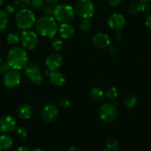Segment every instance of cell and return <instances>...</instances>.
Masks as SVG:
<instances>
[{
    "mask_svg": "<svg viewBox=\"0 0 151 151\" xmlns=\"http://www.w3.org/2000/svg\"><path fill=\"white\" fill-rule=\"evenodd\" d=\"M99 151H110V150L107 149V148H106V149H101L100 150H99Z\"/></svg>",
    "mask_w": 151,
    "mask_h": 151,
    "instance_id": "obj_46",
    "label": "cell"
},
{
    "mask_svg": "<svg viewBox=\"0 0 151 151\" xmlns=\"http://www.w3.org/2000/svg\"><path fill=\"white\" fill-rule=\"evenodd\" d=\"M93 43L99 49L107 48L111 45V40L109 35L104 33H98L93 37Z\"/></svg>",
    "mask_w": 151,
    "mask_h": 151,
    "instance_id": "obj_14",
    "label": "cell"
},
{
    "mask_svg": "<svg viewBox=\"0 0 151 151\" xmlns=\"http://www.w3.org/2000/svg\"><path fill=\"white\" fill-rule=\"evenodd\" d=\"M57 104L59 107L62 109H68L71 106V101L68 98H61L58 100Z\"/></svg>",
    "mask_w": 151,
    "mask_h": 151,
    "instance_id": "obj_28",
    "label": "cell"
},
{
    "mask_svg": "<svg viewBox=\"0 0 151 151\" xmlns=\"http://www.w3.org/2000/svg\"><path fill=\"white\" fill-rule=\"evenodd\" d=\"M7 63L13 70L24 69L28 63L27 52L21 47H12L7 55Z\"/></svg>",
    "mask_w": 151,
    "mask_h": 151,
    "instance_id": "obj_1",
    "label": "cell"
},
{
    "mask_svg": "<svg viewBox=\"0 0 151 151\" xmlns=\"http://www.w3.org/2000/svg\"><path fill=\"white\" fill-rule=\"evenodd\" d=\"M122 38H123V36H122V33H121V31H116V33H115L116 40H118V41H120Z\"/></svg>",
    "mask_w": 151,
    "mask_h": 151,
    "instance_id": "obj_39",
    "label": "cell"
},
{
    "mask_svg": "<svg viewBox=\"0 0 151 151\" xmlns=\"http://www.w3.org/2000/svg\"><path fill=\"white\" fill-rule=\"evenodd\" d=\"M50 84L55 87H62L65 82V78L63 74L59 70L50 71L48 75Z\"/></svg>",
    "mask_w": 151,
    "mask_h": 151,
    "instance_id": "obj_16",
    "label": "cell"
},
{
    "mask_svg": "<svg viewBox=\"0 0 151 151\" xmlns=\"http://www.w3.org/2000/svg\"><path fill=\"white\" fill-rule=\"evenodd\" d=\"M58 151H63V150H58Z\"/></svg>",
    "mask_w": 151,
    "mask_h": 151,
    "instance_id": "obj_48",
    "label": "cell"
},
{
    "mask_svg": "<svg viewBox=\"0 0 151 151\" xmlns=\"http://www.w3.org/2000/svg\"><path fill=\"white\" fill-rule=\"evenodd\" d=\"M73 9L76 15L83 19H90L95 14V6L91 0H78Z\"/></svg>",
    "mask_w": 151,
    "mask_h": 151,
    "instance_id": "obj_4",
    "label": "cell"
},
{
    "mask_svg": "<svg viewBox=\"0 0 151 151\" xmlns=\"http://www.w3.org/2000/svg\"><path fill=\"white\" fill-rule=\"evenodd\" d=\"M30 5L34 9L39 10L43 8L44 2H43V0H32Z\"/></svg>",
    "mask_w": 151,
    "mask_h": 151,
    "instance_id": "obj_33",
    "label": "cell"
},
{
    "mask_svg": "<svg viewBox=\"0 0 151 151\" xmlns=\"http://www.w3.org/2000/svg\"><path fill=\"white\" fill-rule=\"evenodd\" d=\"M53 9H54V8H53V6L50 5L43 7L42 8L43 15L45 16V17H51L52 15H53Z\"/></svg>",
    "mask_w": 151,
    "mask_h": 151,
    "instance_id": "obj_31",
    "label": "cell"
},
{
    "mask_svg": "<svg viewBox=\"0 0 151 151\" xmlns=\"http://www.w3.org/2000/svg\"><path fill=\"white\" fill-rule=\"evenodd\" d=\"M59 114V109L54 103H47L43 106L41 111V116L43 121L47 124L56 121Z\"/></svg>",
    "mask_w": 151,
    "mask_h": 151,
    "instance_id": "obj_9",
    "label": "cell"
},
{
    "mask_svg": "<svg viewBox=\"0 0 151 151\" xmlns=\"http://www.w3.org/2000/svg\"><path fill=\"white\" fill-rule=\"evenodd\" d=\"M107 53L113 56H116L119 54V49L116 46L110 45L108 47V50Z\"/></svg>",
    "mask_w": 151,
    "mask_h": 151,
    "instance_id": "obj_34",
    "label": "cell"
},
{
    "mask_svg": "<svg viewBox=\"0 0 151 151\" xmlns=\"http://www.w3.org/2000/svg\"><path fill=\"white\" fill-rule=\"evenodd\" d=\"M6 40L10 45H16L20 42V36L17 33H10L7 36Z\"/></svg>",
    "mask_w": 151,
    "mask_h": 151,
    "instance_id": "obj_26",
    "label": "cell"
},
{
    "mask_svg": "<svg viewBox=\"0 0 151 151\" xmlns=\"http://www.w3.org/2000/svg\"><path fill=\"white\" fill-rule=\"evenodd\" d=\"M58 32L62 40H68L73 36L75 30L70 24L63 23V24H61V25L58 28Z\"/></svg>",
    "mask_w": 151,
    "mask_h": 151,
    "instance_id": "obj_17",
    "label": "cell"
},
{
    "mask_svg": "<svg viewBox=\"0 0 151 151\" xmlns=\"http://www.w3.org/2000/svg\"><path fill=\"white\" fill-rule=\"evenodd\" d=\"M50 44H51V47L55 51H59L60 50H62V47H63V42L61 39L57 37H53L50 38Z\"/></svg>",
    "mask_w": 151,
    "mask_h": 151,
    "instance_id": "obj_22",
    "label": "cell"
},
{
    "mask_svg": "<svg viewBox=\"0 0 151 151\" xmlns=\"http://www.w3.org/2000/svg\"><path fill=\"white\" fill-rule=\"evenodd\" d=\"M124 104L128 109H133L136 106L138 99L136 96L133 93H127L124 97Z\"/></svg>",
    "mask_w": 151,
    "mask_h": 151,
    "instance_id": "obj_20",
    "label": "cell"
},
{
    "mask_svg": "<svg viewBox=\"0 0 151 151\" xmlns=\"http://www.w3.org/2000/svg\"><path fill=\"white\" fill-rule=\"evenodd\" d=\"M106 147L108 150L110 151H117L119 147V142L115 138L111 137L109 138L107 141H106Z\"/></svg>",
    "mask_w": 151,
    "mask_h": 151,
    "instance_id": "obj_25",
    "label": "cell"
},
{
    "mask_svg": "<svg viewBox=\"0 0 151 151\" xmlns=\"http://www.w3.org/2000/svg\"><path fill=\"white\" fill-rule=\"evenodd\" d=\"M14 141L11 136L3 134L0 136V150H7L12 147Z\"/></svg>",
    "mask_w": 151,
    "mask_h": 151,
    "instance_id": "obj_19",
    "label": "cell"
},
{
    "mask_svg": "<svg viewBox=\"0 0 151 151\" xmlns=\"http://www.w3.org/2000/svg\"><path fill=\"white\" fill-rule=\"evenodd\" d=\"M106 96H107V99L110 101H115L119 97V90L116 87H111L107 90V93H106Z\"/></svg>",
    "mask_w": 151,
    "mask_h": 151,
    "instance_id": "obj_24",
    "label": "cell"
},
{
    "mask_svg": "<svg viewBox=\"0 0 151 151\" xmlns=\"http://www.w3.org/2000/svg\"><path fill=\"white\" fill-rule=\"evenodd\" d=\"M16 151H30L26 146H19L17 148Z\"/></svg>",
    "mask_w": 151,
    "mask_h": 151,
    "instance_id": "obj_41",
    "label": "cell"
},
{
    "mask_svg": "<svg viewBox=\"0 0 151 151\" xmlns=\"http://www.w3.org/2000/svg\"><path fill=\"white\" fill-rule=\"evenodd\" d=\"M4 4V0H0V8Z\"/></svg>",
    "mask_w": 151,
    "mask_h": 151,
    "instance_id": "obj_45",
    "label": "cell"
},
{
    "mask_svg": "<svg viewBox=\"0 0 151 151\" xmlns=\"http://www.w3.org/2000/svg\"><path fill=\"white\" fill-rule=\"evenodd\" d=\"M142 11H144V12H151L150 2H145V3H142Z\"/></svg>",
    "mask_w": 151,
    "mask_h": 151,
    "instance_id": "obj_37",
    "label": "cell"
},
{
    "mask_svg": "<svg viewBox=\"0 0 151 151\" xmlns=\"http://www.w3.org/2000/svg\"><path fill=\"white\" fill-rule=\"evenodd\" d=\"M16 132H17V136L20 138H22V139L26 138L28 136V130L25 127H23V126L17 127Z\"/></svg>",
    "mask_w": 151,
    "mask_h": 151,
    "instance_id": "obj_29",
    "label": "cell"
},
{
    "mask_svg": "<svg viewBox=\"0 0 151 151\" xmlns=\"http://www.w3.org/2000/svg\"><path fill=\"white\" fill-rule=\"evenodd\" d=\"M17 26L22 30H30L36 22V17L31 10L24 8L17 13L15 17Z\"/></svg>",
    "mask_w": 151,
    "mask_h": 151,
    "instance_id": "obj_3",
    "label": "cell"
},
{
    "mask_svg": "<svg viewBox=\"0 0 151 151\" xmlns=\"http://www.w3.org/2000/svg\"><path fill=\"white\" fill-rule=\"evenodd\" d=\"M17 127V120L12 116L6 115L0 118V132L5 134L11 133L16 130Z\"/></svg>",
    "mask_w": 151,
    "mask_h": 151,
    "instance_id": "obj_12",
    "label": "cell"
},
{
    "mask_svg": "<svg viewBox=\"0 0 151 151\" xmlns=\"http://www.w3.org/2000/svg\"><path fill=\"white\" fill-rule=\"evenodd\" d=\"M2 63V57H1V56H0V64Z\"/></svg>",
    "mask_w": 151,
    "mask_h": 151,
    "instance_id": "obj_47",
    "label": "cell"
},
{
    "mask_svg": "<svg viewBox=\"0 0 151 151\" xmlns=\"http://www.w3.org/2000/svg\"><path fill=\"white\" fill-rule=\"evenodd\" d=\"M98 116L104 122L111 123L116 119L118 116V110L114 104L104 103L99 108Z\"/></svg>",
    "mask_w": 151,
    "mask_h": 151,
    "instance_id": "obj_7",
    "label": "cell"
},
{
    "mask_svg": "<svg viewBox=\"0 0 151 151\" xmlns=\"http://www.w3.org/2000/svg\"><path fill=\"white\" fill-rule=\"evenodd\" d=\"M16 11V8L14 5H11V4H9V5H6L5 8V12L8 15H12Z\"/></svg>",
    "mask_w": 151,
    "mask_h": 151,
    "instance_id": "obj_35",
    "label": "cell"
},
{
    "mask_svg": "<svg viewBox=\"0 0 151 151\" xmlns=\"http://www.w3.org/2000/svg\"><path fill=\"white\" fill-rule=\"evenodd\" d=\"M0 44H1V42H0Z\"/></svg>",
    "mask_w": 151,
    "mask_h": 151,
    "instance_id": "obj_49",
    "label": "cell"
},
{
    "mask_svg": "<svg viewBox=\"0 0 151 151\" xmlns=\"http://www.w3.org/2000/svg\"><path fill=\"white\" fill-rule=\"evenodd\" d=\"M24 74L34 85H40L44 82V75L38 64L30 62L24 68Z\"/></svg>",
    "mask_w": 151,
    "mask_h": 151,
    "instance_id": "obj_6",
    "label": "cell"
},
{
    "mask_svg": "<svg viewBox=\"0 0 151 151\" xmlns=\"http://www.w3.org/2000/svg\"><path fill=\"white\" fill-rule=\"evenodd\" d=\"M62 62L63 58L62 55L58 52H54L47 56L45 61V65L47 69L50 70V71L57 70L62 65Z\"/></svg>",
    "mask_w": 151,
    "mask_h": 151,
    "instance_id": "obj_13",
    "label": "cell"
},
{
    "mask_svg": "<svg viewBox=\"0 0 151 151\" xmlns=\"http://www.w3.org/2000/svg\"><path fill=\"white\" fill-rule=\"evenodd\" d=\"M46 2L48 3V5L53 6V5H57V4L59 2V0H46Z\"/></svg>",
    "mask_w": 151,
    "mask_h": 151,
    "instance_id": "obj_40",
    "label": "cell"
},
{
    "mask_svg": "<svg viewBox=\"0 0 151 151\" xmlns=\"http://www.w3.org/2000/svg\"><path fill=\"white\" fill-rule=\"evenodd\" d=\"M31 151H45V150L43 149H42V148L37 147V148H34V149L32 150Z\"/></svg>",
    "mask_w": 151,
    "mask_h": 151,
    "instance_id": "obj_43",
    "label": "cell"
},
{
    "mask_svg": "<svg viewBox=\"0 0 151 151\" xmlns=\"http://www.w3.org/2000/svg\"><path fill=\"white\" fill-rule=\"evenodd\" d=\"M8 24V15L5 11L0 10V33L6 29Z\"/></svg>",
    "mask_w": 151,
    "mask_h": 151,
    "instance_id": "obj_21",
    "label": "cell"
},
{
    "mask_svg": "<svg viewBox=\"0 0 151 151\" xmlns=\"http://www.w3.org/2000/svg\"><path fill=\"white\" fill-rule=\"evenodd\" d=\"M145 25H146V27L150 30H151V14H149L147 16V17L146 18V20H145Z\"/></svg>",
    "mask_w": 151,
    "mask_h": 151,
    "instance_id": "obj_38",
    "label": "cell"
},
{
    "mask_svg": "<svg viewBox=\"0 0 151 151\" xmlns=\"http://www.w3.org/2000/svg\"><path fill=\"white\" fill-rule=\"evenodd\" d=\"M90 97L94 101L99 102V101L104 100V97H105V94H104V91L101 88L95 87V88L91 89V92H90Z\"/></svg>",
    "mask_w": 151,
    "mask_h": 151,
    "instance_id": "obj_18",
    "label": "cell"
},
{
    "mask_svg": "<svg viewBox=\"0 0 151 151\" xmlns=\"http://www.w3.org/2000/svg\"><path fill=\"white\" fill-rule=\"evenodd\" d=\"M33 109L29 104H22L17 110V114L19 118L27 120L31 118L33 115Z\"/></svg>",
    "mask_w": 151,
    "mask_h": 151,
    "instance_id": "obj_15",
    "label": "cell"
},
{
    "mask_svg": "<svg viewBox=\"0 0 151 151\" xmlns=\"http://www.w3.org/2000/svg\"><path fill=\"white\" fill-rule=\"evenodd\" d=\"M10 70H11V67L7 63V62H2L0 64V75L5 76Z\"/></svg>",
    "mask_w": 151,
    "mask_h": 151,
    "instance_id": "obj_32",
    "label": "cell"
},
{
    "mask_svg": "<svg viewBox=\"0 0 151 151\" xmlns=\"http://www.w3.org/2000/svg\"><path fill=\"white\" fill-rule=\"evenodd\" d=\"M36 30L40 36L43 37L52 38L55 36L58 31V25L54 17H41L36 22Z\"/></svg>",
    "mask_w": 151,
    "mask_h": 151,
    "instance_id": "obj_2",
    "label": "cell"
},
{
    "mask_svg": "<svg viewBox=\"0 0 151 151\" xmlns=\"http://www.w3.org/2000/svg\"><path fill=\"white\" fill-rule=\"evenodd\" d=\"M108 27L115 31H121L124 27L126 24V19L123 15L118 13L110 14L107 20Z\"/></svg>",
    "mask_w": 151,
    "mask_h": 151,
    "instance_id": "obj_10",
    "label": "cell"
},
{
    "mask_svg": "<svg viewBox=\"0 0 151 151\" xmlns=\"http://www.w3.org/2000/svg\"><path fill=\"white\" fill-rule=\"evenodd\" d=\"M122 0H106L107 5L110 7H116L122 3Z\"/></svg>",
    "mask_w": 151,
    "mask_h": 151,
    "instance_id": "obj_36",
    "label": "cell"
},
{
    "mask_svg": "<svg viewBox=\"0 0 151 151\" xmlns=\"http://www.w3.org/2000/svg\"><path fill=\"white\" fill-rule=\"evenodd\" d=\"M139 2L142 3H145V2H151V0H139Z\"/></svg>",
    "mask_w": 151,
    "mask_h": 151,
    "instance_id": "obj_44",
    "label": "cell"
},
{
    "mask_svg": "<svg viewBox=\"0 0 151 151\" xmlns=\"http://www.w3.org/2000/svg\"><path fill=\"white\" fill-rule=\"evenodd\" d=\"M75 11L72 6L67 4H59L53 9V17L59 22L68 23L75 17Z\"/></svg>",
    "mask_w": 151,
    "mask_h": 151,
    "instance_id": "obj_5",
    "label": "cell"
},
{
    "mask_svg": "<svg viewBox=\"0 0 151 151\" xmlns=\"http://www.w3.org/2000/svg\"><path fill=\"white\" fill-rule=\"evenodd\" d=\"M21 74L17 70H10L3 77V82L5 87L10 89L17 88L21 82Z\"/></svg>",
    "mask_w": 151,
    "mask_h": 151,
    "instance_id": "obj_11",
    "label": "cell"
},
{
    "mask_svg": "<svg viewBox=\"0 0 151 151\" xmlns=\"http://www.w3.org/2000/svg\"><path fill=\"white\" fill-rule=\"evenodd\" d=\"M92 24L89 19H83L79 24V28L84 33H86L91 30Z\"/></svg>",
    "mask_w": 151,
    "mask_h": 151,
    "instance_id": "obj_27",
    "label": "cell"
},
{
    "mask_svg": "<svg viewBox=\"0 0 151 151\" xmlns=\"http://www.w3.org/2000/svg\"><path fill=\"white\" fill-rule=\"evenodd\" d=\"M30 4H31L30 0H15V5L22 9L27 8V7H28Z\"/></svg>",
    "mask_w": 151,
    "mask_h": 151,
    "instance_id": "obj_30",
    "label": "cell"
},
{
    "mask_svg": "<svg viewBox=\"0 0 151 151\" xmlns=\"http://www.w3.org/2000/svg\"><path fill=\"white\" fill-rule=\"evenodd\" d=\"M68 151H82V150L80 148H79L78 147H76V146H72L68 148Z\"/></svg>",
    "mask_w": 151,
    "mask_h": 151,
    "instance_id": "obj_42",
    "label": "cell"
},
{
    "mask_svg": "<svg viewBox=\"0 0 151 151\" xmlns=\"http://www.w3.org/2000/svg\"><path fill=\"white\" fill-rule=\"evenodd\" d=\"M129 12L132 15H136L142 11V2H132L129 5Z\"/></svg>",
    "mask_w": 151,
    "mask_h": 151,
    "instance_id": "obj_23",
    "label": "cell"
},
{
    "mask_svg": "<svg viewBox=\"0 0 151 151\" xmlns=\"http://www.w3.org/2000/svg\"><path fill=\"white\" fill-rule=\"evenodd\" d=\"M20 42L23 48L28 50H33L39 44V38L37 34L33 30H23L20 36Z\"/></svg>",
    "mask_w": 151,
    "mask_h": 151,
    "instance_id": "obj_8",
    "label": "cell"
}]
</instances>
